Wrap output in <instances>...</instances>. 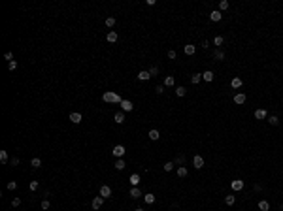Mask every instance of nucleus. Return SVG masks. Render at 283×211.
<instances>
[{
  "label": "nucleus",
  "instance_id": "obj_1",
  "mask_svg": "<svg viewBox=\"0 0 283 211\" xmlns=\"http://www.w3.org/2000/svg\"><path fill=\"white\" fill-rule=\"evenodd\" d=\"M102 100L104 102H108V104H121L123 102V98L117 92H112V90H108V92H104L102 94Z\"/></svg>",
  "mask_w": 283,
  "mask_h": 211
},
{
  "label": "nucleus",
  "instance_id": "obj_2",
  "mask_svg": "<svg viewBox=\"0 0 283 211\" xmlns=\"http://www.w3.org/2000/svg\"><path fill=\"white\" fill-rule=\"evenodd\" d=\"M112 153H113V157H117V158H123V157H125V153H126V151H125V147H123V145H115Z\"/></svg>",
  "mask_w": 283,
  "mask_h": 211
},
{
  "label": "nucleus",
  "instance_id": "obj_3",
  "mask_svg": "<svg viewBox=\"0 0 283 211\" xmlns=\"http://www.w3.org/2000/svg\"><path fill=\"white\" fill-rule=\"evenodd\" d=\"M243 187H245V183H243L242 179H234L232 183H230V189L232 190H242Z\"/></svg>",
  "mask_w": 283,
  "mask_h": 211
},
{
  "label": "nucleus",
  "instance_id": "obj_4",
  "mask_svg": "<svg viewBox=\"0 0 283 211\" xmlns=\"http://www.w3.org/2000/svg\"><path fill=\"white\" fill-rule=\"evenodd\" d=\"M193 166L196 168V170H200V168H204V158L200 157V155H196V157H193Z\"/></svg>",
  "mask_w": 283,
  "mask_h": 211
},
{
  "label": "nucleus",
  "instance_id": "obj_5",
  "mask_svg": "<svg viewBox=\"0 0 283 211\" xmlns=\"http://www.w3.org/2000/svg\"><path fill=\"white\" fill-rule=\"evenodd\" d=\"M100 196L102 198H110L112 196V189H110L108 185H102V187H100Z\"/></svg>",
  "mask_w": 283,
  "mask_h": 211
},
{
  "label": "nucleus",
  "instance_id": "obj_6",
  "mask_svg": "<svg viewBox=\"0 0 283 211\" xmlns=\"http://www.w3.org/2000/svg\"><path fill=\"white\" fill-rule=\"evenodd\" d=\"M210 19H211L213 23H219L221 19H223V13H221L219 9H215V11H211V13H210Z\"/></svg>",
  "mask_w": 283,
  "mask_h": 211
},
{
  "label": "nucleus",
  "instance_id": "obj_7",
  "mask_svg": "<svg viewBox=\"0 0 283 211\" xmlns=\"http://www.w3.org/2000/svg\"><path fill=\"white\" fill-rule=\"evenodd\" d=\"M119 106H121V109H123V111H132V108H134L130 100H123V102L119 104Z\"/></svg>",
  "mask_w": 283,
  "mask_h": 211
},
{
  "label": "nucleus",
  "instance_id": "obj_8",
  "mask_svg": "<svg viewBox=\"0 0 283 211\" xmlns=\"http://www.w3.org/2000/svg\"><path fill=\"white\" fill-rule=\"evenodd\" d=\"M113 121H115L117 125H123V123H125V111H117L115 115H113Z\"/></svg>",
  "mask_w": 283,
  "mask_h": 211
},
{
  "label": "nucleus",
  "instance_id": "obj_9",
  "mask_svg": "<svg viewBox=\"0 0 283 211\" xmlns=\"http://www.w3.org/2000/svg\"><path fill=\"white\" fill-rule=\"evenodd\" d=\"M102 204H104V198L102 196H96L93 200V204H91V206H93V209H100V207H102Z\"/></svg>",
  "mask_w": 283,
  "mask_h": 211
},
{
  "label": "nucleus",
  "instance_id": "obj_10",
  "mask_svg": "<svg viewBox=\"0 0 283 211\" xmlns=\"http://www.w3.org/2000/svg\"><path fill=\"white\" fill-rule=\"evenodd\" d=\"M243 102H245V94H243V92H236V94H234V104L242 106Z\"/></svg>",
  "mask_w": 283,
  "mask_h": 211
},
{
  "label": "nucleus",
  "instance_id": "obj_11",
  "mask_svg": "<svg viewBox=\"0 0 283 211\" xmlns=\"http://www.w3.org/2000/svg\"><path fill=\"white\" fill-rule=\"evenodd\" d=\"M230 85H232V89H240V87L243 85L242 77H232V81H230Z\"/></svg>",
  "mask_w": 283,
  "mask_h": 211
},
{
  "label": "nucleus",
  "instance_id": "obj_12",
  "mask_svg": "<svg viewBox=\"0 0 283 211\" xmlns=\"http://www.w3.org/2000/svg\"><path fill=\"white\" fill-rule=\"evenodd\" d=\"M70 121H72L74 125H77V123H81V113H77V111H72V113H70Z\"/></svg>",
  "mask_w": 283,
  "mask_h": 211
},
{
  "label": "nucleus",
  "instance_id": "obj_13",
  "mask_svg": "<svg viewBox=\"0 0 283 211\" xmlns=\"http://www.w3.org/2000/svg\"><path fill=\"white\" fill-rule=\"evenodd\" d=\"M140 196H142V190H140L138 187H132V189H130V198H132V200H138Z\"/></svg>",
  "mask_w": 283,
  "mask_h": 211
},
{
  "label": "nucleus",
  "instance_id": "obj_14",
  "mask_svg": "<svg viewBox=\"0 0 283 211\" xmlns=\"http://www.w3.org/2000/svg\"><path fill=\"white\" fill-rule=\"evenodd\" d=\"M268 117V113L264 111V109H257L255 111V119H259V121H262V119H266Z\"/></svg>",
  "mask_w": 283,
  "mask_h": 211
},
{
  "label": "nucleus",
  "instance_id": "obj_15",
  "mask_svg": "<svg viewBox=\"0 0 283 211\" xmlns=\"http://www.w3.org/2000/svg\"><path fill=\"white\" fill-rule=\"evenodd\" d=\"M149 77H151V74H149L147 70H142V72L138 74V79H140V81H147Z\"/></svg>",
  "mask_w": 283,
  "mask_h": 211
},
{
  "label": "nucleus",
  "instance_id": "obj_16",
  "mask_svg": "<svg viewBox=\"0 0 283 211\" xmlns=\"http://www.w3.org/2000/svg\"><path fill=\"white\" fill-rule=\"evenodd\" d=\"M128 181H130L132 187H138V183H140V175H138V173H132L130 177H128Z\"/></svg>",
  "mask_w": 283,
  "mask_h": 211
},
{
  "label": "nucleus",
  "instance_id": "obj_17",
  "mask_svg": "<svg viewBox=\"0 0 283 211\" xmlns=\"http://www.w3.org/2000/svg\"><path fill=\"white\" fill-rule=\"evenodd\" d=\"M213 77H215V76H213V72H210V70H206V72L202 74V79L208 81V83H210V81H213Z\"/></svg>",
  "mask_w": 283,
  "mask_h": 211
},
{
  "label": "nucleus",
  "instance_id": "obj_18",
  "mask_svg": "<svg viewBox=\"0 0 283 211\" xmlns=\"http://www.w3.org/2000/svg\"><path fill=\"white\" fill-rule=\"evenodd\" d=\"M185 55H194V53H196V45H191V44H189V45H185Z\"/></svg>",
  "mask_w": 283,
  "mask_h": 211
},
{
  "label": "nucleus",
  "instance_id": "obj_19",
  "mask_svg": "<svg viewBox=\"0 0 283 211\" xmlns=\"http://www.w3.org/2000/svg\"><path fill=\"white\" fill-rule=\"evenodd\" d=\"M106 40H108L110 44H113V42H117V32H115V30L108 32V36H106Z\"/></svg>",
  "mask_w": 283,
  "mask_h": 211
},
{
  "label": "nucleus",
  "instance_id": "obj_20",
  "mask_svg": "<svg viewBox=\"0 0 283 211\" xmlns=\"http://www.w3.org/2000/svg\"><path fill=\"white\" fill-rule=\"evenodd\" d=\"M126 168V164H125V160H123V158H117V162H115V170H125Z\"/></svg>",
  "mask_w": 283,
  "mask_h": 211
},
{
  "label": "nucleus",
  "instance_id": "obj_21",
  "mask_svg": "<svg viewBox=\"0 0 283 211\" xmlns=\"http://www.w3.org/2000/svg\"><path fill=\"white\" fill-rule=\"evenodd\" d=\"M259 209L261 211H270V204L266 202V200H261V202H259Z\"/></svg>",
  "mask_w": 283,
  "mask_h": 211
},
{
  "label": "nucleus",
  "instance_id": "obj_22",
  "mask_svg": "<svg viewBox=\"0 0 283 211\" xmlns=\"http://www.w3.org/2000/svg\"><path fill=\"white\" fill-rule=\"evenodd\" d=\"M187 168L185 166H177V177H187Z\"/></svg>",
  "mask_w": 283,
  "mask_h": 211
},
{
  "label": "nucleus",
  "instance_id": "obj_23",
  "mask_svg": "<svg viewBox=\"0 0 283 211\" xmlns=\"http://www.w3.org/2000/svg\"><path fill=\"white\" fill-rule=\"evenodd\" d=\"M144 202L145 204H153V202H155V194H151V192L144 194Z\"/></svg>",
  "mask_w": 283,
  "mask_h": 211
},
{
  "label": "nucleus",
  "instance_id": "obj_24",
  "mask_svg": "<svg viewBox=\"0 0 283 211\" xmlns=\"http://www.w3.org/2000/svg\"><path fill=\"white\" fill-rule=\"evenodd\" d=\"M149 139H153V141H157L159 138H161V134H159V130H149Z\"/></svg>",
  "mask_w": 283,
  "mask_h": 211
},
{
  "label": "nucleus",
  "instance_id": "obj_25",
  "mask_svg": "<svg viewBox=\"0 0 283 211\" xmlns=\"http://www.w3.org/2000/svg\"><path fill=\"white\" fill-rule=\"evenodd\" d=\"M234 202H236V198H234V194H227V196H225V204H227V206H232Z\"/></svg>",
  "mask_w": 283,
  "mask_h": 211
},
{
  "label": "nucleus",
  "instance_id": "obj_26",
  "mask_svg": "<svg viewBox=\"0 0 283 211\" xmlns=\"http://www.w3.org/2000/svg\"><path fill=\"white\" fill-rule=\"evenodd\" d=\"M174 83H175V81H174V77H172V76L164 77V87H174Z\"/></svg>",
  "mask_w": 283,
  "mask_h": 211
},
{
  "label": "nucleus",
  "instance_id": "obj_27",
  "mask_svg": "<svg viewBox=\"0 0 283 211\" xmlns=\"http://www.w3.org/2000/svg\"><path fill=\"white\" fill-rule=\"evenodd\" d=\"M200 79H202V74H193V76H191V83H193V85H196Z\"/></svg>",
  "mask_w": 283,
  "mask_h": 211
},
{
  "label": "nucleus",
  "instance_id": "obj_28",
  "mask_svg": "<svg viewBox=\"0 0 283 211\" xmlns=\"http://www.w3.org/2000/svg\"><path fill=\"white\" fill-rule=\"evenodd\" d=\"M225 9H229V2H227V0H221V2H219V11L223 13Z\"/></svg>",
  "mask_w": 283,
  "mask_h": 211
},
{
  "label": "nucleus",
  "instance_id": "obj_29",
  "mask_svg": "<svg viewBox=\"0 0 283 211\" xmlns=\"http://www.w3.org/2000/svg\"><path fill=\"white\" fill-rule=\"evenodd\" d=\"M8 151H0V162H2V164H6V162H8Z\"/></svg>",
  "mask_w": 283,
  "mask_h": 211
},
{
  "label": "nucleus",
  "instance_id": "obj_30",
  "mask_svg": "<svg viewBox=\"0 0 283 211\" xmlns=\"http://www.w3.org/2000/svg\"><path fill=\"white\" fill-rule=\"evenodd\" d=\"M174 164H177V166H183V164H185V157H183V155H177Z\"/></svg>",
  "mask_w": 283,
  "mask_h": 211
},
{
  "label": "nucleus",
  "instance_id": "obj_31",
  "mask_svg": "<svg viewBox=\"0 0 283 211\" xmlns=\"http://www.w3.org/2000/svg\"><path fill=\"white\" fill-rule=\"evenodd\" d=\"M30 166H32V168H36V170H38V168L42 166V160H40V158H32V160H30Z\"/></svg>",
  "mask_w": 283,
  "mask_h": 211
},
{
  "label": "nucleus",
  "instance_id": "obj_32",
  "mask_svg": "<svg viewBox=\"0 0 283 211\" xmlns=\"http://www.w3.org/2000/svg\"><path fill=\"white\" fill-rule=\"evenodd\" d=\"M268 123H270L272 126H276V125H279V119H278L276 115H270V117H268Z\"/></svg>",
  "mask_w": 283,
  "mask_h": 211
},
{
  "label": "nucleus",
  "instance_id": "obj_33",
  "mask_svg": "<svg viewBox=\"0 0 283 211\" xmlns=\"http://www.w3.org/2000/svg\"><path fill=\"white\" fill-rule=\"evenodd\" d=\"M175 94L177 96H185L187 94V89H185V87H177V89H175Z\"/></svg>",
  "mask_w": 283,
  "mask_h": 211
},
{
  "label": "nucleus",
  "instance_id": "obj_34",
  "mask_svg": "<svg viewBox=\"0 0 283 211\" xmlns=\"http://www.w3.org/2000/svg\"><path fill=\"white\" fill-rule=\"evenodd\" d=\"M8 70H9V72H13V70H17V62H15V60H11V62H8Z\"/></svg>",
  "mask_w": 283,
  "mask_h": 211
},
{
  "label": "nucleus",
  "instance_id": "obj_35",
  "mask_svg": "<svg viewBox=\"0 0 283 211\" xmlns=\"http://www.w3.org/2000/svg\"><path fill=\"white\" fill-rule=\"evenodd\" d=\"M113 25H115V17H108V19H106V27L112 28Z\"/></svg>",
  "mask_w": 283,
  "mask_h": 211
},
{
  "label": "nucleus",
  "instance_id": "obj_36",
  "mask_svg": "<svg viewBox=\"0 0 283 211\" xmlns=\"http://www.w3.org/2000/svg\"><path fill=\"white\" fill-rule=\"evenodd\" d=\"M174 166H175L174 162H166V164H164V171H172V170H174Z\"/></svg>",
  "mask_w": 283,
  "mask_h": 211
},
{
  "label": "nucleus",
  "instance_id": "obj_37",
  "mask_svg": "<svg viewBox=\"0 0 283 211\" xmlns=\"http://www.w3.org/2000/svg\"><path fill=\"white\" fill-rule=\"evenodd\" d=\"M6 187H8V190H15V189H17V183H15V181H9Z\"/></svg>",
  "mask_w": 283,
  "mask_h": 211
},
{
  "label": "nucleus",
  "instance_id": "obj_38",
  "mask_svg": "<svg viewBox=\"0 0 283 211\" xmlns=\"http://www.w3.org/2000/svg\"><path fill=\"white\" fill-rule=\"evenodd\" d=\"M215 58H217V60H223V58H225V53L217 49V51H215Z\"/></svg>",
  "mask_w": 283,
  "mask_h": 211
},
{
  "label": "nucleus",
  "instance_id": "obj_39",
  "mask_svg": "<svg viewBox=\"0 0 283 211\" xmlns=\"http://www.w3.org/2000/svg\"><path fill=\"white\" fill-rule=\"evenodd\" d=\"M38 187H40L38 181H30V190H38Z\"/></svg>",
  "mask_w": 283,
  "mask_h": 211
},
{
  "label": "nucleus",
  "instance_id": "obj_40",
  "mask_svg": "<svg viewBox=\"0 0 283 211\" xmlns=\"http://www.w3.org/2000/svg\"><path fill=\"white\" fill-rule=\"evenodd\" d=\"M21 206V200H19V198H13V200H11V207H19Z\"/></svg>",
  "mask_w": 283,
  "mask_h": 211
},
{
  "label": "nucleus",
  "instance_id": "obj_41",
  "mask_svg": "<svg viewBox=\"0 0 283 211\" xmlns=\"http://www.w3.org/2000/svg\"><path fill=\"white\" fill-rule=\"evenodd\" d=\"M49 200H42V209H49Z\"/></svg>",
  "mask_w": 283,
  "mask_h": 211
},
{
  "label": "nucleus",
  "instance_id": "obj_42",
  "mask_svg": "<svg viewBox=\"0 0 283 211\" xmlns=\"http://www.w3.org/2000/svg\"><path fill=\"white\" fill-rule=\"evenodd\" d=\"M213 44H215V45H223V36H215Z\"/></svg>",
  "mask_w": 283,
  "mask_h": 211
},
{
  "label": "nucleus",
  "instance_id": "obj_43",
  "mask_svg": "<svg viewBox=\"0 0 283 211\" xmlns=\"http://www.w3.org/2000/svg\"><path fill=\"white\" fill-rule=\"evenodd\" d=\"M149 74H151V77H153V76H157V74H159V68H157V66H151Z\"/></svg>",
  "mask_w": 283,
  "mask_h": 211
},
{
  "label": "nucleus",
  "instance_id": "obj_44",
  "mask_svg": "<svg viewBox=\"0 0 283 211\" xmlns=\"http://www.w3.org/2000/svg\"><path fill=\"white\" fill-rule=\"evenodd\" d=\"M9 164H11V166H17V164H19V158H17V157H11Z\"/></svg>",
  "mask_w": 283,
  "mask_h": 211
},
{
  "label": "nucleus",
  "instance_id": "obj_45",
  "mask_svg": "<svg viewBox=\"0 0 283 211\" xmlns=\"http://www.w3.org/2000/svg\"><path fill=\"white\" fill-rule=\"evenodd\" d=\"M4 57H6V60H8V62H11V60H13V55L9 53V51H8V53L4 55Z\"/></svg>",
  "mask_w": 283,
  "mask_h": 211
},
{
  "label": "nucleus",
  "instance_id": "obj_46",
  "mask_svg": "<svg viewBox=\"0 0 283 211\" xmlns=\"http://www.w3.org/2000/svg\"><path fill=\"white\" fill-rule=\"evenodd\" d=\"M155 92H157V94H162V92H164V87H162V85H159L157 89H155Z\"/></svg>",
  "mask_w": 283,
  "mask_h": 211
},
{
  "label": "nucleus",
  "instance_id": "obj_47",
  "mask_svg": "<svg viewBox=\"0 0 283 211\" xmlns=\"http://www.w3.org/2000/svg\"><path fill=\"white\" fill-rule=\"evenodd\" d=\"M168 58H175V51H168Z\"/></svg>",
  "mask_w": 283,
  "mask_h": 211
},
{
  "label": "nucleus",
  "instance_id": "obj_48",
  "mask_svg": "<svg viewBox=\"0 0 283 211\" xmlns=\"http://www.w3.org/2000/svg\"><path fill=\"white\" fill-rule=\"evenodd\" d=\"M134 211H144V209H142V207H138V209H134Z\"/></svg>",
  "mask_w": 283,
  "mask_h": 211
},
{
  "label": "nucleus",
  "instance_id": "obj_49",
  "mask_svg": "<svg viewBox=\"0 0 283 211\" xmlns=\"http://www.w3.org/2000/svg\"><path fill=\"white\" fill-rule=\"evenodd\" d=\"M279 209H281V211H283V206H281V207H279Z\"/></svg>",
  "mask_w": 283,
  "mask_h": 211
}]
</instances>
